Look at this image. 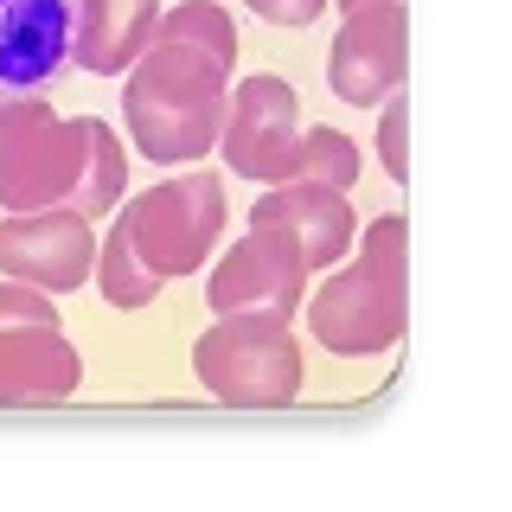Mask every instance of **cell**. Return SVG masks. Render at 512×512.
<instances>
[{
  "label": "cell",
  "mask_w": 512,
  "mask_h": 512,
  "mask_svg": "<svg viewBox=\"0 0 512 512\" xmlns=\"http://www.w3.org/2000/svg\"><path fill=\"white\" fill-rule=\"evenodd\" d=\"M77 391V352L58 327H7L0 333V410H39Z\"/></svg>",
  "instance_id": "obj_12"
},
{
  "label": "cell",
  "mask_w": 512,
  "mask_h": 512,
  "mask_svg": "<svg viewBox=\"0 0 512 512\" xmlns=\"http://www.w3.org/2000/svg\"><path fill=\"white\" fill-rule=\"evenodd\" d=\"M160 295V276L135 256V244L122 237V224L103 237V301L109 308H148Z\"/></svg>",
  "instance_id": "obj_16"
},
{
  "label": "cell",
  "mask_w": 512,
  "mask_h": 512,
  "mask_svg": "<svg viewBox=\"0 0 512 512\" xmlns=\"http://www.w3.org/2000/svg\"><path fill=\"white\" fill-rule=\"evenodd\" d=\"M250 7L263 13V20H276V26H314L327 0H250Z\"/></svg>",
  "instance_id": "obj_19"
},
{
  "label": "cell",
  "mask_w": 512,
  "mask_h": 512,
  "mask_svg": "<svg viewBox=\"0 0 512 512\" xmlns=\"http://www.w3.org/2000/svg\"><path fill=\"white\" fill-rule=\"evenodd\" d=\"M301 288H308V263H301L295 237L269 231V224H250V237L237 250H224V263L212 269V308L288 320L301 308Z\"/></svg>",
  "instance_id": "obj_9"
},
{
  "label": "cell",
  "mask_w": 512,
  "mask_h": 512,
  "mask_svg": "<svg viewBox=\"0 0 512 512\" xmlns=\"http://www.w3.org/2000/svg\"><path fill=\"white\" fill-rule=\"evenodd\" d=\"M308 327L333 352H384L404 333V218H378L365 231L359 263L340 269L308 301Z\"/></svg>",
  "instance_id": "obj_3"
},
{
  "label": "cell",
  "mask_w": 512,
  "mask_h": 512,
  "mask_svg": "<svg viewBox=\"0 0 512 512\" xmlns=\"http://www.w3.org/2000/svg\"><path fill=\"white\" fill-rule=\"evenodd\" d=\"M288 180L352 192V180H359V148H352L340 128H308V135L295 141V167H288Z\"/></svg>",
  "instance_id": "obj_15"
},
{
  "label": "cell",
  "mask_w": 512,
  "mask_h": 512,
  "mask_svg": "<svg viewBox=\"0 0 512 512\" xmlns=\"http://www.w3.org/2000/svg\"><path fill=\"white\" fill-rule=\"evenodd\" d=\"M84 0H0V109L39 96L71 71Z\"/></svg>",
  "instance_id": "obj_7"
},
{
  "label": "cell",
  "mask_w": 512,
  "mask_h": 512,
  "mask_svg": "<svg viewBox=\"0 0 512 512\" xmlns=\"http://www.w3.org/2000/svg\"><path fill=\"white\" fill-rule=\"evenodd\" d=\"M205 391L237 410H276L301 391V346L276 314H224L192 352Z\"/></svg>",
  "instance_id": "obj_4"
},
{
  "label": "cell",
  "mask_w": 512,
  "mask_h": 512,
  "mask_svg": "<svg viewBox=\"0 0 512 512\" xmlns=\"http://www.w3.org/2000/svg\"><path fill=\"white\" fill-rule=\"evenodd\" d=\"M340 7H346V13H352V7H372V0H340Z\"/></svg>",
  "instance_id": "obj_20"
},
{
  "label": "cell",
  "mask_w": 512,
  "mask_h": 512,
  "mask_svg": "<svg viewBox=\"0 0 512 512\" xmlns=\"http://www.w3.org/2000/svg\"><path fill=\"white\" fill-rule=\"evenodd\" d=\"M7 327H58V308L32 282H0V333Z\"/></svg>",
  "instance_id": "obj_17"
},
{
  "label": "cell",
  "mask_w": 512,
  "mask_h": 512,
  "mask_svg": "<svg viewBox=\"0 0 512 512\" xmlns=\"http://www.w3.org/2000/svg\"><path fill=\"white\" fill-rule=\"evenodd\" d=\"M122 237L135 244V256L167 276H192V269L212 256L218 231H224V186L212 173H186V180L148 186L135 205H122Z\"/></svg>",
  "instance_id": "obj_5"
},
{
  "label": "cell",
  "mask_w": 512,
  "mask_h": 512,
  "mask_svg": "<svg viewBox=\"0 0 512 512\" xmlns=\"http://www.w3.org/2000/svg\"><path fill=\"white\" fill-rule=\"evenodd\" d=\"M410 52V32H404V0H372V7H352L340 39L327 52V84L340 103L352 109H372L384 96H397L404 84V58Z\"/></svg>",
  "instance_id": "obj_8"
},
{
  "label": "cell",
  "mask_w": 512,
  "mask_h": 512,
  "mask_svg": "<svg viewBox=\"0 0 512 512\" xmlns=\"http://www.w3.org/2000/svg\"><path fill=\"white\" fill-rule=\"evenodd\" d=\"M404 122H410V103H404V96H384V122H378V154H384V173H391V180H410V148H404Z\"/></svg>",
  "instance_id": "obj_18"
},
{
  "label": "cell",
  "mask_w": 512,
  "mask_h": 512,
  "mask_svg": "<svg viewBox=\"0 0 512 512\" xmlns=\"http://www.w3.org/2000/svg\"><path fill=\"white\" fill-rule=\"evenodd\" d=\"M154 45V0H84L77 7V39L71 64L77 71H128L141 52Z\"/></svg>",
  "instance_id": "obj_13"
},
{
  "label": "cell",
  "mask_w": 512,
  "mask_h": 512,
  "mask_svg": "<svg viewBox=\"0 0 512 512\" xmlns=\"http://www.w3.org/2000/svg\"><path fill=\"white\" fill-rule=\"evenodd\" d=\"M256 224L288 231L308 269H327L352 250V205L333 186H308V180H282L256 199Z\"/></svg>",
  "instance_id": "obj_11"
},
{
  "label": "cell",
  "mask_w": 512,
  "mask_h": 512,
  "mask_svg": "<svg viewBox=\"0 0 512 512\" xmlns=\"http://www.w3.org/2000/svg\"><path fill=\"white\" fill-rule=\"evenodd\" d=\"M96 263V231L84 212L52 205V212H20L13 224H0V269L13 282H32L45 295H64L90 276Z\"/></svg>",
  "instance_id": "obj_10"
},
{
  "label": "cell",
  "mask_w": 512,
  "mask_h": 512,
  "mask_svg": "<svg viewBox=\"0 0 512 512\" xmlns=\"http://www.w3.org/2000/svg\"><path fill=\"white\" fill-rule=\"evenodd\" d=\"M154 39L160 45H192V52H205L212 64H224V71H231V58H237V26L224 20L212 0H180V7L154 26Z\"/></svg>",
  "instance_id": "obj_14"
},
{
  "label": "cell",
  "mask_w": 512,
  "mask_h": 512,
  "mask_svg": "<svg viewBox=\"0 0 512 512\" xmlns=\"http://www.w3.org/2000/svg\"><path fill=\"white\" fill-rule=\"evenodd\" d=\"M224 160L231 173H244L256 186H282L295 167V141H301V116H295V90L282 77H244L224 96Z\"/></svg>",
  "instance_id": "obj_6"
},
{
  "label": "cell",
  "mask_w": 512,
  "mask_h": 512,
  "mask_svg": "<svg viewBox=\"0 0 512 512\" xmlns=\"http://www.w3.org/2000/svg\"><path fill=\"white\" fill-rule=\"evenodd\" d=\"M128 128L141 154L154 160H192L218 141L224 128V64H212L192 45H148L128 77Z\"/></svg>",
  "instance_id": "obj_2"
},
{
  "label": "cell",
  "mask_w": 512,
  "mask_h": 512,
  "mask_svg": "<svg viewBox=\"0 0 512 512\" xmlns=\"http://www.w3.org/2000/svg\"><path fill=\"white\" fill-rule=\"evenodd\" d=\"M122 148L96 116L58 122L52 103H13L0 109V205L13 212H71L96 218L122 199Z\"/></svg>",
  "instance_id": "obj_1"
}]
</instances>
